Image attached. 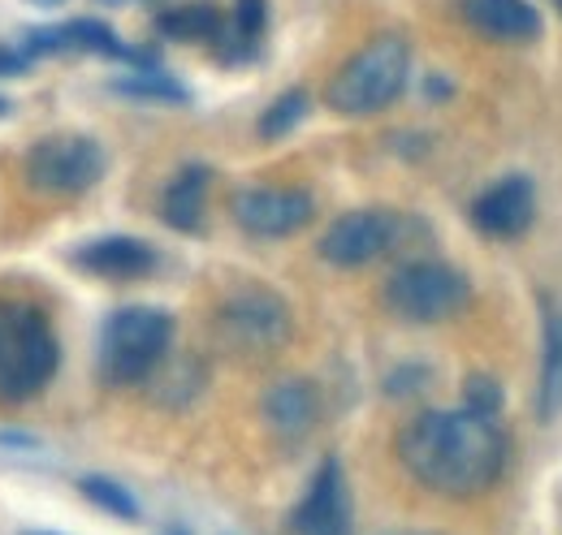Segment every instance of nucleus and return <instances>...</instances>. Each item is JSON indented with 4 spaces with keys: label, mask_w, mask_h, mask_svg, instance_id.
I'll return each instance as SVG.
<instances>
[{
    "label": "nucleus",
    "mask_w": 562,
    "mask_h": 535,
    "mask_svg": "<svg viewBox=\"0 0 562 535\" xmlns=\"http://www.w3.org/2000/svg\"><path fill=\"white\" fill-rule=\"evenodd\" d=\"M506 436L472 406L459 410H424L398 432V463L428 492L468 501L490 492L506 470Z\"/></svg>",
    "instance_id": "obj_1"
},
{
    "label": "nucleus",
    "mask_w": 562,
    "mask_h": 535,
    "mask_svg": "<svg viewBox=\"0 0 562 535\" xmlns=\"http://www.w3.org/2000/svg\"><path fill=\"white\" fill-rule=\"evenodd\" d=\"M61 345L48 316L31 303L0 298V406L40 398L57 376Z\"/></svg>",
    "instance_id": "obj_2"
},
{
    "label": "nucleus",
    "mask_w": 562,
    "mask_h": 535,
    "mask_svg": "<svg viewBox=\"0 0 562 535\" xmlns=\"http://www.w3.org/2000/svg\"><path fill=\"white\" fill-rule=\"evenodd\" d=\"M407 73H412L407 39L403 35H376L334 73L325 100H329V109H338L347 117H368V113L390 109L403 95Z\"/></svg>",
    "instance_id": "obj_3"
},
{
    "label": "nucleus",
    "mask_w": 562,
    "mask_h": 535,
    "mask_svg": "<svg viewBox=\"0 0 562 535\" xmlns=\"http://www.w3.org/2000/svg\"><path fill=\"white\" fill-rule=\"evenodd\" d=\"M173 341V316L160 307H122L100 333V376L109 385H143L160 372Z\"/></svg>",
    "instance_id": "obj_4"
},
{
    "label": "nucleus",
    "mask_w": 562,
    "mask_h": 535,
    "mask_svg": "<svg viewBox=\"0 0 562 535\" xmlns=\"http://www.w3.org/2000/svg\"><path fill=\"white\" fill-rule=\"evenodd\" d=\"M468 303H472L468 276L441 260H412L385 281V307L407 325L454 320Z\"/></svg>",
    "instance_id": "obj_5"
},
{
    "label": "nucleus",
    "mask_w": 562,
    "mask_h": 535,
    "mask_svg": "<svg viewBox=\"0 0 562 535\" xmlns=\"http://www.w3.org/2000/svg\"><path fill=\"white\" fill-rule=\"evenodd\" d=\"M22 178H26L31 191L53 195V200L82 195L104 178V147L95 138H87V134L40 138L22 160Z\"/></svg>",
    "instance_id": "obj_6"
},
{
    "label": "nucleus",
    "mask_w": 562,
    "mask_h": 535,
    "mask_svg": "<svg viewBox=\"0 0 562 535\" xmlns=\"http://www.w3.org/2000/svg\"><path fill=\"white\" fill-rule=\"evenodd\" d=\"M216 337H221L225 350L247 354V358L278 354L281 345L290 341V307L265 285L234 289L216 307Z\"/></svg>",
    "instance_id": "obj_7"
},
{
    "label": "nucleus",
    "mask_w": 562,
    "mask_h": 535,
    "mask_svg": "<svg viewBox=\"0 0 562 535\" xmlns=\"http://www.w3.org/2000/svg\"><path fill=\"white\" fill-rule=\"evenodd\" d=\"M398 242V216L385 207H359L338 216L321 238V260L334 268H368Z\"/></svg>",
    "instance_id": "obj_8"
},
{
    "label": "nucleus",
    "mask_w": 562,
    "mask_h": 535,
    "mask_svg": "<svg viewBox=\"0 0 562 535\" xmlns=\"http://www.w3.org/2000/svg\"><path fill=\"white\" fill-rule=\"evenodd\" d=\"M229 212L251 238H290L316 216V200L299 186H243Z\"/></svg>",
    "instance_id": "obj_9"
},
{
    "label": "nucleus",
    "mask_w": 562,
    "mask_h": 535,
    "mask_svg": "<svg viewBox=\"0 0 562 535\" xmlns=\"http://www.w3.org/2000/svg\"><path fill=\"white\" fill-rule=\"evenodd\" d=\"M290 527L294 535H347L351 532V497H347V475L338 458H325L303 501L294 505L290 514Z\"/></svg>",
    "instance_id": "obj_10"
},
{
    "label": "nucleus",
    "mask_w": 562,
    "mask_h": 535,
    "mask_svg": "<svg viewBox=\"0 0 562 535\" xmlns=\"http://www.w3.org/2000/svg\"><path fill=\"white\" fill-rule=\"evenodd\" d=\"M537 216V191L524 173H510L472 200V220L490 238H519Z\"/></svg>",
    "instance_id": "obj_11"
},
{
    "label": "nucleus",
    "mask_w": 562,
    "mask_h": 535,
    "mask_svg": "<svg viewBox=\"0 0 562 535\" xmlns=\"http://www.w3.org/2000/svg\"><path fill=\"white\" fill-rule=\"evenodd\" d=\"M463 18L493 44H528L541 35V13L528 0H463Z\"/></svg>",
    "instance_id": "obj_12"
},
{
    "label": "nucleus",
    "mask_w": 562,
    "mask_h": 535,
    "mask_svg": "<svg viewBox=\"0 0 562 535\" xmlns=\"http://www.w3.org/2000/svg\"><path fill=\"white\" fill-rule=\"evenodd\" d=\"M74 264L104 276V281H135V276H147L156 268V251L143 242V238H126V234H113V238H95L87 242Z\"/></svg>",
    "instance_id": "obj_13"
},
{
    "label": "nucleus",
    "mask_w": 562,
    "mask_h": 535,
    "mask_svg": "<svg viewBox=\"0 0 562 535\" xmlns=\"http://www.w3.org/2000/svg\"><path fill=\"white\" fill-rule=\"evenodd\" d=\"M265 414L281 436H307L321 419V398L307 380H281L265 398Z\"/></svg>",
    "instance_id": "obj_14"
},
{
    "label": "nucleus",
    "mask_w": 562,
    "mask_h": 535,
    "mask_svg": "<svg viewBox=\"0 0 562 535\" xmlns=\"http://www.w3.org/2000/svg\"><path fill=\"white\" fill-rule=\"evenodd\" d=\"M204 200H209V169H204V164H191V169H182V173L165 186L160 216H165V225H173L178 234H195V229L204 225Z\"/></svg>",
    "instance_id": "obj_15"
},
{
    "label": "nucleus",
    "mask_w": 562,
    "mask_h": 535,
    "mask_svg": "<svg viewBox=\"0 0 562 535\" xmlns=\"http://www.w3.org/2000/svg\"><path fill=\"white\" fill-rule=\"evenodd\" d=\"M156 26L169 39H221V31H225V22L212 4H182L173 13H160Z\"/></svg>",
    "instance_id": "obj_16"
},
{
    "label": "nucleus",
    "mask_w": 562,
    "mask_h": 535,
    "mask_svg": "<svg viewBox=\"0 0 562 535\" xmlns=\"http://www.w3.org/2000/svg\"><path fill=\"white\" fill-rule=\"evenodd\" d=\"M78 488H82V497H87L95 510H104V514H113V519H122V523H135V519H139V501L131 497V488H122V483H113V479H104V475H82Z\"/></svg>",
    "instance_id": "obj_17"
},
{
    "label": "nucleus",
    "mask_w": 562,
    "mask_h": 535,
    "mask_svg": "<svg viewBox=\"0 0 562 535\" xmlns=\"http://www.w3.org/2000/svg\"><path fill=\"white\" fill-rule=\"evenodd\" d=\"M541 406L546 410H559L562 401V325L550 320L546 325V376H541Z\"/></svg>",
    "instance_id": "obj_18"
},
{
    "label": "nucleus",
    "mask_w": 562,
    "mask_h": 535,
    "mask_svg": "<svg viewBox=\"0 0 562 535\" xmlns=\"http://www.w3.org/2000/svg\"><path fill=\"white\" fill-rule=\"evenodd\" d=\"M260 31H265V0H238L234 4V18H229V35L238 39L234 57H247L256 48Z\"/></svg>",
    "instance_id": "obj_19"
},
{
    "label": "nucleus",
    "mask_w": 562,
    "mask_h": 535,
    "mask_svg": "<svg viewBox=\"0 0 562 535\" xmlns=\"http://www.w3.org/2000/svg\"><path fill=\"white\" fill-rule=\"evenodd\" d=\"M303 113H307V95L303 91H285V95L273 100V109L260 117V134L265 138H281V134H290L303 122Z\"/></svg>",
    "instance_id": "obj_20"
},
{
    "label": "nucleus",
    "mask_w": 562,
    "mask_h": 535,
    "mask_svg": "<svg viewBox=\"0 0 562 535\" xmlns=\"http://www.w3.org/2000/svg\"><path fill=\"white\" fill-rule=\"evenodd\" d=\"M117 91H126V95H147V100H173V104H182L187 100V91L178 87V82H169L165 73H139V78H126V82H117Z\"/></svg>",
    "instance_id": "obj_21"
},
{
    "label": "nucleus",
    "mask_w": 562,
    "mask_h": 535,
    "mask_svg": "<svg viewBox=\"0 0 562 535\" xmlns=\"http://www.w3.org/2000/svg\"><path fill=\"white\" fill-rule=\"evenodd\" d=\"M468 406L472 410H481V414H493L497 410V389H493V380H472V389H468Z\"/></svg>",
    "instance_id": "obj_22"
},
{
    "label": "nucleus",
    "mask_w": 562,
    "mask_h": 535,
    "mask_svg": "<svg viewBox=\"0 0 562 535\" xmlns=\"http://www.w3.org/2000/svg\"><path fill=\"white\" fill-rule=\"evenodd\" d=\"M26 69V57L13 53V48H0V78H18Z\"/></svg>",
    "instance_id": "obj_23"
},
{
    "label": "nucleus",
    "mask_w": 562,
    "mask_h": 535,
    "mask_svg": "<svg viewBox=\"0 0 562 535\" xmlns=\"http://www.w3.org/2000/svg\"><path fill=\"white\" fill-rule=\"evenodd\" d=\"M4 113H9V100H0V117H4Z\"/></svg>",
    "instance_id": "obj_24"
},
{
    "label": "nucleus",
    "mask_w": 562,
    "mask_h": 535,
    "mask_svg": "<svg viewBox=\"0 0 562 535\" xmlns=\"http://www.w3.org/2000/svg\"><path fill=\"white\" fill-rule=\"evenodd\" d=\"M35 4H61V0H35Z\"/></svg>",
    "instance_id": "obj_25"
},
{
    "label": "nucleus",
    "mask_w": 562,
    "mask_h": 535,
    "mask_svg": "<svg viewBox=\"0 0 562 535\" xmlns=\"http://www.w3.org/2000/svg\"><path fill=\"white\" fill-rule=\"evenodd\" d=\"M26 535H44V532H26Z\"/></svg>",
    "instance_id": "obj_26"
},
{
    "label": "nucleus",
    "mask_w": 562,
    "mask_h": 535,
    "mask_svg": "<svg viewBox=\"0 0 562 535\" xmlns=\"http://www.w3.org/2000/svg\"><path fill=\"white\" fill-rule=\"evenodd\" d=\"M559 9H562V0H559Z\"/></svg>",
    "instance_id": "obj_27"
}]
</instances>
